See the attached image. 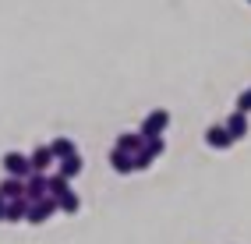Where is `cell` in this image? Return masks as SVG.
Here are the masks:
<instances>
[{
    "instance_id": "1",
    "label": "cell",
    "mask_w": 251,
    "mask_h": 244,
    "mask_svg": "<svg viewBox=\"0 0 251 244\" xmlns=\"http://www.w3.org/2000/svg\"><path fill=\"white\" fill-rule=\"evenodd\" d=\"M166 127H170V113H166V110H152V113L142 121L138 135H142V138H163Z\"/></svg>"
},
{
    "instance_id": "2",
    "label": "cell",
    "mask_w": 251,
    "mask_h": 244,
    "mask_svg": "<svg viewBox=\"0 0 251 244\" xmlns=\"http://www.w3.org/2000/svg\"><path fill=\"white\" fill-rule=\"evenodd\" d=\"M53 213H60V209H57V198H53V195H46V198H39V202H28V216H25V223L39 226V223H46Z\"/></svg>"
},
{
    "instance_id": "3",
    "label": "cell",
    "mask_w": 251,
    "mask_h": 244,
    "mask_svg": "<svg viewBox=\"0 0 251 244\" xmlns=\"http://www.w3.org/2000/svg\"><path fill=\"white\" fill-rule=\"evenodd\" d=\"M0 167H4V173H7V177H22V181L32 173V167H28V156H25V152H4Z\"/></svg>"
},
{
    "instance_id": "4",
    "label": "cell",
    "mask_w": 251,
    "mask_h": 244,
    "mask_svg": "<svg viewBox=\"0 0 251 244\" xmlns=\"http://www.w3.org/2000/svg\"><path fill=\"white\" fill-rule=\"evenodd\" d=\"M205 145H209V149H216V152H226L230 145H233V138H230V131H226L223 124H212L209 131H205Z\"/></svg>"
},
{
    "instance_id": "5",
    "label": "cell",
    "mask_w": 251,
    "mask_h": 244,
    "mask_svg": "<svg viewBox=\"0 0 251 244\" xmlns=\"http://www.w3.org/2000/svg\"><path fill=\"white\" fill-rule=\"evenodd\" d=\"M223 127L230 131V138H233V142H241V138H244V135L251 131V124H248V113H241V110H233L230 117H226V124H223Z\"/></svg>"
},
{
    "instance_id": "6",
    "label": "cell",
    "mask_w": 251,
    "mask_h": 244,
    "mask_svg": "<svg viewBox=\"0 0 251 244\" xmlns=\"http://www.w3.org/2000/svg\"><path fill=\"white\" fill-rule=\"evenodd\" d=\"M53 163H57V159H53V152H50V145H39V149L28 156V167H32V173H46L50 167H53Z\"/></svg>"
},
{
    "instance_id": "7",
    "label": "cell",
    "mask_w": 251,
    "mask_h": 244,
    "mask_svg": "<svg viewBox=\"0 0 251 244\" xmlns=\"http://www.w3.org/2000/svg\"><path fill=\"white\" fill-rule=\"evenodd\" d=\"M25 198H28V202L46 198V173H28V177H25Z\"/></svg>"
},
{
    "instance_id": "8",
    "label": "cell",
    "mask_w": 251,
    "mask_h": 244,
    "mask_svg": "<svg viewBox=\"0 0 251 244\" xmlns=\"http://www.w3.org/2000/svg\"><path fill=\"white\" fill-rule=\"evenodd\" d=\"M110 167H113V173L127 177V173H135V156H131V152H121V149H113V152H110Z\"/></svg>"
},
{
    "instance_id": "9",
    "label": "cell",
    "mask_w": 251,
    "mask_h": 244,
    "mask_svg": "<svg viewBox=\"0 0 251 244\" xmlns=\"http://www.w3.org/2000/svg\"><path fill=\"white\" fill-rule=\"evenodd\" d=\"M28 216V198H11L4 209V223H25Z\"/></svg>"
},
{
    "instance_id": "10",
    "label": "cell",
    "mask_w": 251,
    "mask_h": 244,
    "mask_svg": "<svg viewBox=\"0 0 251 244\" xmlns=\"http://www.w3.org/2000/svg\"><path fill=\"white\" fill-rule=\"evenodd\" d=\"M0 195H4L7 202L11 198H25V181L22 177H4V181H0Z\"/></svg>"
},
{
    "instance_id": "11",
    "label": "cell",
    "mask_w": 251,
    "mask_h": 244,
    "mask_svg": "<svg viewBox=\"0 0 251 244\" xmlns=\"http://www.w3.org/2000/svg\"><path fill=\"white\" fill-rule=\"evenodd\" d=\"M71 191V181L64 173H46V195H53V198H60V195Z\"/></svg>"
},
{
    "instance_id": "12",
    "label": "cell",
    "mask_w": 251,
    "mask_h": 244,
    "mask_svg": "<svg viewBox=\"0 0 251 244\" xmlns=\"http://www.w3.org/2000/svg\"><path fill=\"white\" fill-rule=\"evenodd\" d=\"M142 145H145V138H142L138 131H135V135L127 131V135H117V145H113V149H121V152H131V156H135Z\"/></svg>"
},
{
    "instance_id": "13",
    "label": "cell",
    "mask_w": 251,
    "mask_h": 244,
    "mask_svg": "<svg viewBox=\"0 0 251 244\" xmlns=\"http://www.w3.org/2000/svg\"><path fill=\"white\" fill-rule=\"evenodd\" d=\"M57 163H60V170H57V173H64V177H68V181H75V177L81 173V167H85L78 152H71L68 159H57Z\"/></svg>"
},
{
    "instance_id": "14",
    "label": "cell",
    "mask_w": 251,
    "mask_h": 244,
    "mask_svg": "<svg viewBox=\"0 0 251 244\" xmlns=\"http://www.w3.org/2000/svg\"><path fill=\"white\" fill-rule=\"evenodd\" d=\"M50 152H53V159H68V156L78 152V149H75L71 138H53V142H50Z\"/></svg>"
},
{
    "instance_id": "15",
    "label": "cell",
    "mask_w": 251,
    "mask_h": 244,
    "mask_svg": "<svg viewBox=\"0 0 251 244\" xmlns=\"http://www.w3.org/2000/svg\"><path fill=\"white\" fill-rule=\"evenodd\" d=\"M57 209H60V213H68V216H75L78 209H81V198H78L75 191H68V195H60V198H57Z\"/></svg>"
},
{
    "instance_id": "16",
    "label": "cell",
    "mask_w": 251,
    "mask_h": 244,
    "mask_svg": "<svg viewBox=\"0 0 251 244\" xmlns=\"http://www.w3.org/2000/svg\"><path fill=\"white\" fill-rule=\"evenodd\" d=\"M163 149H166V142H163V138H145V145H142V152H149L152 159H159Z\"/></svg>"
},
{
    "instance_id": "17",
    "label": "cell",
    "mask_w": 251,
    "mask_h": 244,
    "mask_svg": "<svg viewBox=\"0 0 251 244\" xmlns=\"http://www.w3.org/2000/svg\"><path fill=\"white\" fill-rule=\"evenodd\" d=\"M237 110H241V113H251V89H244V92L237 96Z\"/></svg>"
},
{
    "instance_id": "18",
    "label": "cell",
    "mask_w": 251,
    "mask_h": 244,
    "mask_svg": "<svg viewBox=\"0 0 251 244\" xmlns=\"http://www.w3.org/2000/svg\"><path fill=\"white\" fill-rule=\"evenodd\" d=\"M4 209H7V198L0 195V223H4Z\"/></svg>"
},
{
    "instance_id": "19",
    "label": "cell",
    "mask_w": 251,
    "mask_h": 244,
    "mask_svg": "<svg viewBox=\"0 0 251 244\" xmlns=\"http://www.w3.org/2000/svg\"><path fill=\"white\" fill-rule=\"evenodd\" d=\"M248 4H251V0H248Z\"/></svg>"
}]
</instances>
